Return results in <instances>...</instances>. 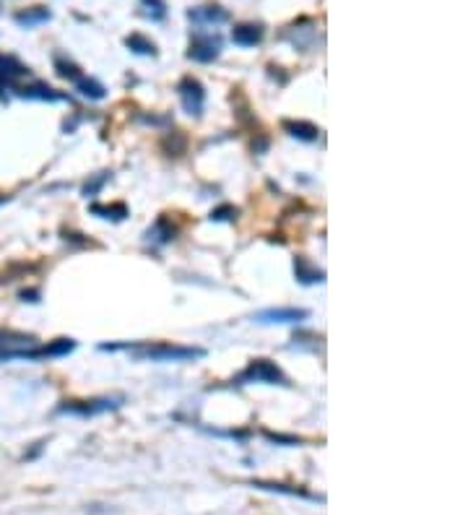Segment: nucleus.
Wrapping results in <instances>:
<instances>
[{
	"label": "nucleus",
	"instance_id": "a211bd4d",
	"mask_svg": "<svg viewBox=\"0 0 468 515\" xmlns=\"http://www.w3.org/2000/svg\"><path fill=\"white\" fill-rule=\"evenodd\" d=\"M253 487L257 489H268V492H278V495H289V497H304V500H320V497L304 492L302 487H289V484H278V481H253Z\"/></svg>",
	"mask_w": 468,
	"mask_h": 515
},
{
	"label": "nucleus",
	"instance_id": "412c9836",
	"mask_svg": "<svg viewBox=\"0 0 468 515\" xmlns=\"http://www.w3.org/2000/svg\"><path fill=\"white\" fill-rule=\"evenodd\" d=\"M141 8H143V16H148L151 21H159L166 16L164 0H141Z\"/></svg>",
	"mask_w": 468,
	"mask_h": 515
},
{
	"label": "nucleus",
	"instance_id": "6e6552de",
	"mask_svg": "<svg viewBox=\"0 0 468 515\" xmlns=\"http://www.w3.org/2000/svg\"><path fill=\"white\" fill-rule=\"evenodd\" d=\"M29 73V68L24 63H19L13 55H0V86H8L13 89L19 78Z\"/></svg>",
	"mask_w": 468,
	"mask_h": 515
},
{
	"label": "nucleus",
	"instance_id": "4468645a",
	"mask_svg": "<svg viewBox=\"0 0 468 515\" xmlns=\"http://www.w3.org/2000/svg\"><path fill=\"white\" fill-rule=\"evenodd\" d=\"M175 234H177V230L172 227V221L162 216V219H156L154 227L146 232V242H151V245H159V248H162V245H169V242L175 239Z\"/></svg>",
	"mask_w": 468,
	"mask_h": 515
},
{
	"label": "nucleus",
	"instance_id": "423d86ee",
	"mask_svg": "<svg viewBox=\"0 0 468 515\" xmlns=\"http://www.w3.org/2000/svg\"><path fill=\"white\" fill-rule=\"evenodd\" d=\"M307 318H310V313L302 307H268L255 315L257 323H281V325L284 323H302Z\"/></svg>",
	"mask_w": 468,
	"mask_h": 515
},
{
	"label": "nucleus",
	"instance_id": "5701e85b",
	"mask_svg": "<svg viewBox=\"0 0 468 515\" xmlns=\"http://www.w3.org/2000/svg\"><path fill=\"white\" fill-rule=\"evenodd\" d=\"M263 435H266V440L278 442V445H289V448H292V445H302V440L294 437V435H278V432H268V430Z\"/></svg>",
	"mask_w": 468,
	"mask_h": 515
},
{
	"label": "nucleus",
	"instance_id": "9d476101",
	"mask_svg": "<svg viewBox=\"0 0 468 515\" xmlns=\"http://www.w3.org/2000/svg\"><path fill=\"white\" fill-rule=\"evenodd\" d=\"M13 92L24 97V99H39V101H63L65 94H57L52 86H47V83H39L34 81L31 86H13Z\"/></svg>",
	"mask_w": 468,
	"mask_h": 515
},
{
	"label": "nucleus",
	"instance_id": "7ed1b4c3",
	"mask_svg": "<svg viewBox=\"0 0 468 515\" xmlns=\"http://www.w3.org/2000/svg\"><path fill=\"white\" fill-rule=\"evenodd\" d=\"M39 341L29 333L19 331H3L0 328V362H10V359H29Z\"/></svg>",
	"mask_w": 468,
	"mask_h": 515
},
{
	"label": "nucleus",
	"instance_id": "1a4fd4ad",
	"mask_svg": "<svg viewBox=\"0 0 468 515\" xmlns=\"http://www.w3.org/2000/svg\"><path fill=\"white\" fill-rule=\"evenodd\" d=\"M76 349V341L73 339H55L45 344V346H34V351L29 354V362L31 359H52V357H65V354H71Z\"/></svg>",
	"mask_w": 468,
	"mask_h": 515
},
{
	"label": "nucleus",
	"instance_id": "aec40b11",
	"mask_svg": "<svg viewBox=\"0 0 468 515\" xmlns=\"http://www.w3.org/2000/svg\"><path fill=\"white\" fill-rule=\"evenodd\" d=\"M94 216H101V219H112V221H122L128 216V209L122 203H112V206H101V203H94L92 206Z\"/></svg>",
	"mask_w": 468,
	"mask_h": 515
},
{
	"label": "nucleus",
	"instance_id": "f257e3e1",
	"mask_svg": "<svg viewBox=\"0 0 468 515\" xmlns=\"http://www.w3.org/2000/svg\"><path fill=\"white\" fill-rule=\"evenodd\" d=\"M101 351H118L125 349L136 359H146V362H193V359L206 357V349L198 346H177V344H101Z\"/></svg>",
	"mask_w": 468,
	"mask_h": 515
},
{
	"label": "nucleus",
	"instance_id": "20e7f679",
	"mask_svg": "<svg viewBox=\"0 0 468 515\" xmlns=\"http://www.w3.org/2000/svg\"><path fill=\"white\" fill-rule=\"evenodd\" d=\"M122 398H92V401H65L63 406H57V414H76V416H97L107 414L120 409Z\"/></svg>",
	"mask_w": 468,
	"mask_h": 515
},
{
	"label": "nucleus",
	"instance_id": "393cba45",
	"mask_svg": "<svg viewBox=\"0 0 468 515\" xmlns=\"http://www.w3.org/2000/svg\"><path fill=\"white\" fill-rule=\"evenodd\" d=\"M0 203H6V195H0Z\"/></svg>",
	"mask_w": 468,
	"mask_h": 515
},
{
	"label": "nucleus",
	"instance_id": "ddd939ff",
	"mask_svg": "<svg viewBox=\"0 0 468 515\" xmlns=\"http://www.w3.org/2000/svg\"><path fill=\"white\" fill-rule=\"evenodd\" d=\"M52 19V10L45 8V6H31V8H24L19 10L13 21L24 29H31V27H39V24H47V21Z\"/></svg>",
	"mask_w": 468,
	"mask_h": 515
},
{
	"label": "nucleus",
	"instance_id": "f3484780",
	"mask_svg": "<svg viewBox=\"0 0 468 515\" xmlns=\"http://www.w3.org/2000/svg\"><path fill=\"white\" fill-rule=\"evenodd\" d=\"M73 83H76V89H78V94H81V97H86V99L99 101V99H104V97H107V89H104V86H101L97 78H86V76H78Z\"/></svg>",
	"mask_w": 468,
	"mask_h": 515
},
{
	"label": "nucleus",
	"instance_id": "0eeeda50",
	"mask_svg": "<svg viewBox=\"0 0 468 515\" xmlns=\"http://www.w3.org/2000/svg\"><path fill=\"white\" fill-rule=\"evenodd\" d=\"M219 55H221V42L213 37H195L190 42V50H187V57L195 60V63H213Z\"/></svg>",
	"mask_w": 468,
	"mask_h": 515
},
{
	"label": "nucleus",
	"instance_id": "b1692460",
	"mask_svg": "<svg viewBox=\"0 0 468 515\" xmlns=\"http://www.w3.org/2000/svg\"><path fill=\"white\" fill-rule=\"evenodd\" d=\"M237 216V209L234 206H221V209H216V211H211V219L213 221H229Z\"/></svg>",
	"mask_w": 468,
	"mask_h": 515
},
{
	"label": "nucleus",
	"instance_id": "39448f33",
	"mask_svg": "<svg viewBox=\"0 0 468 515\" xmlns=\"http://www.w3.org/2000/svg\"><path fill=\"white\" fill-rule=\"evenodd\" d=\"M177 94H180V101H183V107L187 115H201L203 107H206V89H203V83L193 76H185L183 81L177 83Z\"/></svg>",
	"mask_w": 468,
	"mask_h": 515
},
{
	"label": "nucleus",
	"instance_id": "2eb2a0df",
	"mask_svg": "<svg viewBox=\"0 0 468 515\" xmlns=\"http://www.w3.org/2000/svg\"><path fill=\"white\" fill-rule=\"evenodd\" d=\"M284 130L292 139H299L304 143H312V141L320 139V130L315 128L312 122H304V120H284Z\"/></svg>",
	"mask_w": 468,
	"mask_h": 515
},
{
	"label": "nucleus",
	"instance_id": "6ab92c4d",
	"mask_svg": "<svg viewBox=\"0 0 468 515\" xmlns=\"http://www.w3.org/2000/svg\"><path fill=\"white\" fill-rule=\"evenodd\" d=\"M125 47H128L130 52H136V55H156V45L151 39H146L143 34H130L125 37Z\"/></svg>",
	"mask_w": 468,
	"mask_h": 515
},
{
	"label": "nucleus",
	"instance_id": "f03ea898",
	"mask_svg": "<svg viewBox=\"0 0 468 515\" xmlns=\"http://www.w3.org/2000/svg\"><path fill=\"white\" fill-rule=\"evenodd\" d=\"M239 386H248V383H266V386H289L286 375L276 367V362L271 359H253L245 372L237 377Z\"/></svg>",
	"mask_w": 468,
	"mask_h": 515
},
{
	"label": "nucleus",
	"instance_id": "9b49d317",
	"mask_svg": "<svg viewBox=\"0 0 468 515\" xmlns=\"http://www.w3.org/2000/svg\"><path fill=\"white\" fill-rule=\"evenodd\" d=\"M187 19L195 21V24H211V27H219V24H227V21H229V13L221 8V6H201V8L187 10Z\"/></svg>",
	"mask_w": 468,
	"mask_h": 515
},
{
	"label": "nucleus",
	"instance_id": "dca6fc26",
	"mask_svg": "<svg viewBox=\"0 0 468 515\" xmlns=\"http://www.w3.org/2000/svg\"><path fill=\"white\" fill-rule=\"evenodd\" d=\"M294 274H297V278L302 284H320V281H325V274L318 271L315 266H310V260L302 255L294 258Z\"/></svg>",
	"mask_w": 468,
	"mask_h": 515
},
{
	"label": "nucleus",
	"instance_id": "4be33fe9",
	"mask_svg": "<svg viewBox=\"0 0 468 515\" xmlns=\"http://www.w3.org/2000/svg\"><path fill=\"white\" fill-rule=\"evenodd\" d=\"M55 68H57V73L63 76V78H71V81H76L78 78V68H76L73 63H68V60H63V57H57L55 60Z\"/></svg>",
	"mask_w": 468,
	"mask_h": 515
},
{
	"label": "nucleus",
	"instance_id": "f8f14e48",
	"mask_svg": "<svg viewBox=\"0 0 468 515\" xmlns=\"http://www.w3.org/2000/svg\"><path fill=\"white\" fill-rule=\"evenodd\" d=\"M232 39L239 47H255L263 42V27L260 24H237L232 29Z\"/></svg>",
	"mask_w": 468,
	"mask_h": 515
}]
</instances>
